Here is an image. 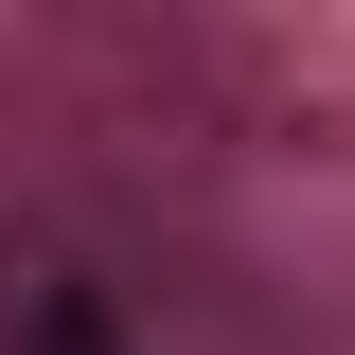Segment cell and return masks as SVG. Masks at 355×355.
Segmentation results:
<instances>
[{"instance_id": "6da1fadb", "label": "cell", "mask_w": 355, "mask_h": 355, "mask_svg": "<svg viewBox=\"0 0 355 355\" xmlns=\"http://www.w3.org/2000/svg\"><path fill=\"white\" fill-rule=\"evenodd\" d=\"M0 355H142V338L107 320V284H89V266L18 249V266H0Z\"/></svg>"}]
</instances>
